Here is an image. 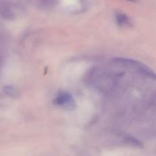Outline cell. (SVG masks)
<instances>
[{
  "label": "cell",
  "mask_w": 156,
  "mask_h": 156,
  "mask_svg": "<svg viewBox=\"0 0 156 156\" xmlns=\"http://www.w3.org/2000/svg\"><path fill=\"white\" fill-rule=\"evenodd\" d=\"M116 20L120 27H123V26H131V21L128 16H126L125 14L120 13V12H117L116 13Z\"/></svg>",
  "instance_id": "cell-4"
},
{
  "label": "cell",
  "mask_w": 156,
  "mask_h": 156,
  "mask_svg": "<svg viewBox=\"0 0 156 156\" xmlns=\"http://www.w3.org/2000/svg\"><path fill=\"white\" fill-rule=\"evenodd\" d=\"M3 91L5 93V94H7L9 96H11V97L16 98L20 96L19 91L13 86H5V87H3Z\"/></svg>",
  "instance_id": "cell-5"
},
{
  "label": "cell",
  "mask_w": 156,
  "mask_h": 156,
  "mask_svg": "<svg viewBox=\"0 0 156 156\" xmlns=\"http://www.w3.org/2000/svg\"><path fill=\"white\" fill-rule=\"evenodd\" d=\"M127 1H130V2H135L136 0H127Z\"/></svg>",
  "instance_id": "cell-7"
},
{
  "label": "cell",
  "mask_w": 156,
  "mask_h": 156,
  "mask_svg": "<svg viewBox=\"0 0 156 156\" xmlns=\"http://www.w3.org/2000/svg\"><path fill=\"white\" fill-rule=\"evenodd\" d=\"M53 103L55 105L63 106L68 110H74L76 107L74 98L68 93H62L58 95L53 100Z\"/></svg>",
  "instance_id": "cell-2"
},
{
  "label": "cell",
  "mask_w": 156,
  "mask_h": 156,
  "mask_svg": "<svg viewBox=\"0 0 156 156\" xmlns=\"http://www.w3.org/2000/svg\"><path fill=\"white\" fill-rule=\"evenodd\" d=\"M0 13L3 16V18L12 19L14 18L13 12L11 9L10 3L7 0H2L0 2Z\"/></svg>",
  "instance_id": "cell-3"
},
{
  "label": "cell",
  "mask_w": 156,
  "mask_h": 156,
  "mask_svg": "<svg viewBox=\"0 0 156 156\" xmlns=\"http://www.w3.org/2000/svg\"><path fill=\"white\" fill-rule=\"evenodd\" d=\"M115 63L118 64H121V65H126L128 67H130L132 68L135 69L136 70L139 71L140 73H142L143 74L146 75V76H149L150 78H153L155 79V73L151 70L149 67L145 65L143 63L140 62V61H135L133 59H129V58H115L114 60Z\"/></svg>",
  "instance_id": "cell-1"
},
{
  "label": "cell",
  "mask_w": 156,
  "mask_h": 156,
  "mask_svg": "<svg viewBox=\"0 0 156 156\" xmlns=\"http://www.w3.org/2000/svg\"><path fill=\"white\" fill-rule=\"evenodd\" d=\"M126 140L128 143L130 144V145H134V146L143 147V144H142L140 141L137 140L136 139L132 137V136H126Z\"/></svg>",
  "instance_id": "cell-6"
}]
</instances>
